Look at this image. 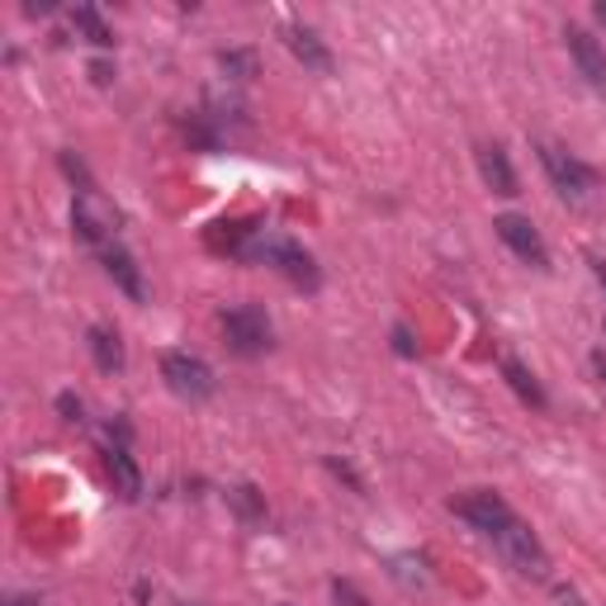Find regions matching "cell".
<instances>
[{
  "label": "cell",
  "instance_id": "44dd1931",
  "mask_svg": "<svg viewBox=\"0 0 606 606\" xmlns=\"http://www.w3.org/2000/svg\"><path fill=\"white\" fill-rule=\"evenodd\" d=\"M593 370H597V380L606 384V351H593Z\"/></svg>",
  "mask_w": 606,
  "mask_h": 606
},
{
  "label": "cell",
  "instance_id": "4fadbf2b",
  "mask_svg": "<svg viewBox=\"0 0 606 606\" xmlns=\"http://www.w3.org/2000/svg\"><path fill=\"white\" fill-rule=\"evenodd\" d=\"M478 171H484V181L493 185V194H516V171L507 162V152L488 142V148H478Z\"/></svg>",
  "mask_w": 606,
  "mask_h": 606
},
{
  "label": "cell",
  "instance_id": "ac0fdd59",
  "mask_svg": "<svg viewBox=\"0 0 606 606\" xmlns=\"http://www.w3.org/2000/svg\"><path fill=\"white\" fill-rule=\"evenodd\" d=\"M332 597H336V602H342V606H370V602H365L361 593H355V587H351V583H332Z\"/></svg>",
  "mask_w": 606,
  "mask_h": 606
},
{
  "label": "cell",
  "instance_id": "6da1fadb",
  "mask_svg": "<svg viewBox=\"0 0 606 606\" xmlns=\"http://www.w3.org/2000/svg\"><path fill=\"white\" fill-rule=\"evenodd\" d=\"M242 256H252V261H265V265H275L280 275H290L294 284H303V290H317V261L303 252V246L294 238H280V233H256L252 242H242L238 246Z\"/></svg>",
  "mask_w": 606,
  "mask_h": 606
},
{
  "label": "cell",
  "instance_id": "ba28073f",
  "mask_svg": "<svg viewBox=\"0 0 606 606\" xmlns=\"http://www.w3.org/2000/svg\"><path fill=\"white\" fill-rule=\"evenodd\" d=\"M455 512L465 516V522H469L474 531H484L488 541H493L507 522H516V512L507 507V497H497V493H469V497H459Z\"/></svg>",
  "mask_w": 606,
  "mask_h": 606
},
{
  "label": "cell",
  "instance_id": "d4e9b609",
  "mask_svg": "<svg viewBox=\"0 0 606 606\" xmlns=\"http://www.w3.org/2000/svg\"><path fill=\"white\" fill-rule=\"evenodd\" d=\"M181 606H190V602H181Z\"/></svg>",
  "mask_w": 606,
  "mask_h": 606
},
{
  "label": "cell",
  "instance_id": "7c38bea8",
  "mask_svg": "<svg viewBox=\"0 0 606 606\" xmlns=\"http://www.w3.org/2000/svg\"><path fill=\"white\" fill-rule=\"evenodd\" d=\"M104 474H110V484L123 503H138L142 497V469L133 465V455L123 451V445H110V451H104Z\"/></svg>",
  "mask_w": 606,
  "mask_h": 606
},
{
  "label": "cell",
  "instance_id": "e0dca14e",
  "mask_svg": "<svg viewBox=\"0 0 606 606\" xmlns=\"http://www.w3.org/2000/svg\"><path fill=\"white\" fill-rule=\"evenodd\" d=\"M223 71L228 77H238V81H252L256 77V52H223Z\"/></svg>",
  "mask_w": 606,
  "mask_h": 606
},
{
  "label": "cell",
  "instance_id": "d6986e66",
  "mask_svg": "<svg viewBox=\"0 0 606 606\" xmlns=\"http://www.w3.org/2000/svg\"><path fill=\"white\" fill-rule=\"evenodd\" d=\"M58 407H62V417H67V422H81V398L62 394V398H58Z\"/></svg>",
  "mask_w": 606,
  "mask_h": 606
},
{
  "label": "cell",
  "instance_id": "7a4b0ae2",
  "mask_svg": "<svg viewBox=\"0 0 606 606\" xmlns=\"http://www.w3.org/2000/svg\"><path fill=\"white\" fill-rule=\"evenodd\" d=\"M493 549H497V555H503V564L516 568L522 578H549V555H545V545H541L536 531L522 522V516L497 531V536H493Z\"/></svg>",
  "mask_w": 606,
  "mask_h": 606
},
{
  "label": "cell",
  "instance_id": "8992f818",
  "mask_svg": "<svg viewBox=\"0 0 606 606\" xmlns=\"http://www.w3.org/2000/svg\"><path fill=\"white\" fill-rule=\"evenodd\" d=\"M541 162H545L549 181H555V190L564 194V200H583V194L593 190V181H597L578 156H568L564 148H555V142H541Z\"/></svg>",
  "mask_w": 606,
  "mask_h": 606
},
{
  "label": "cell",
  "instance_id": "2e32d148",
  "mask_svg": "<svg viewBox=\"0 0 606 606\" xmlns=\"http://www.w3.org/2000/svg\"><path fill=\"white\" fill-rule=\"evenodd\" d=\"M71 20H77V29H81L95 48H114V29L100 20V10H95V6H77V14H71Z\"/></svg>",
  "mask_w": 606,
  "mask_h": 606
},
{
  "label": "cell",
  "instance_id": "cb8c5ba5",
  "mask_svg": "<svg viewBox=\"0 0 606 606\" xmlns=\"http://www.w3.org/2000/svg\"><path fill=\"white\" fill-rule=\"evenodd\" d=\"M593 14H597V20H602V24H606V0H597V10H593Z\"/></svg>",
  "mask_w": 606,
  "mask_h": 606
},
{
  "label": "cell",
  "instance_id": "30bf717a",
  "mask_svg": "<svg viewBox=\"0 0 606 606\" xmlns=\"http://www.w3.org/2000/svg\"><path fill=\"white\" fill-rule=\"evenodd\" d=\"M280 33H284V48H290L303 67H309V71H323V77H327V71H332V48L317 39L309 24H284Z\"/></svg>",
  "mask_w": 606,
  "mask_h": 606
},
{
  "label": "cell",
  "instance_id": "7402d4cb",
  "mask_svg": "<svg viewBox=\"0 0 606 606\" xmlns=\"http://www.w3.org/2000/svg\"><path fill=\"white\" fill-rule=\"evenodd\" d=\"M593 271H597V284L606 290V261H593Z\"/></svg>",
  "mask_w": 606,
  "mask_h": 606
},
{
  "label": "cell",
  "instance_id": "ffe728a7",
  "mask_svg": "<svg viewBox=\"0 0 606 606\" xmlns=\"http://www.w3.org/2000/svg\"><path fill=\"white\" fill-rule=\"evenodd\" d=\"M394 346H398V355H413V351H417L413 336H407V327H394Z\"/></svg>",
  "mask_w": 606,
  "mask_h": 606
},
{
  "label": "cell",
  "instance_id": "8fae6325",
  "mask_svg": "<svg viewBox=\"0 0 606 606\" xmlns=\"http://www.w3.org/2000/svg\"><path fill=\"white\" fill-rule=\"evenodd\" d=\"M100 265H104V275H110V280H114L119 290L129 294L133 303H142V299H148V284H142L138 261H133L129 252H123V246H104V252H100Z\"/></svg>",
  "mask_w": 606,
  "mask_h": 606
},
{
  "label": "cell",
  "instance_id": "603a6c76",
  "mask_svg": "<svg viewBox=\"0 0 606 606\" xmlns=\"http://www.w3.org/2000/svg\"><path fill=\"white\" fill-rule=\"evenodd\" d=\"M10 606H43V602H39V597H14Z\"/></svg>",
  "mask_w": 606,
  "mask_h": 606
},
{
  "label": "cell",
  "instance_id": "52a82bcc",
  "mask_svg": "<svg viewBox=\"0 0 606 606\" xmlns=\"http://www.w3.org/2000/svg\"><path fill=\"white\" fill-rule=\"evenodd\" d=\"M493 228H497V238H503L526 265H536V271H549V252H545L541 233L531 228V219H522V213H497Z\"/></svg>",
  "mask_w": 606,
  "mask_h": 606
},
{
  "label": "cell",
  "instance_id": "9c48e42d",
  "mask_svg": "<svg viewBox=\"0 0 606 606\" xmlns=\"http://www.w3.org/2000/svg\"><path fill=\"white\" fill-rule=\"evenodd\" d=\"M564 43H568V52H574V62H578L583 77L593 81L597 91H606V52L597 48L593 33L578 29V24H568V29H564Z\"/></svg>",
  "mask_w": 606,
  "mask_h": 606
},
{
  "label": "cell",
  "instance_id": "277c9868",
  "mask_svg": "<svg viewBox=\"0 0 606 606\" xmlns=\"http://www.w3.org/2000/svg\"><path fill=\"white\" fill-rule=\"evenodd\" d=\"M162 380L171 384V394H181V398H190V403H200V398H209L213 388V370L200 361V355H190V351H166L162 355Z\"/></svg>",
  "mask_w": 606,
  "mask_h": 606
},
{
  "label": "cell",
  "instance_id": "5bb4252c",
  "mask_svg": "<svg viewBox=\"0 0 606 606\" xmlns=\"http://www.w3.org/2000/svg\"><path fill=\"white\" fill-rule=\"evenodd\" d=\"M503 380L512 384V394L522 398V403H531V407H545V388L536 384V374H531L522 361H516V355H507V361H503Z\"/></svg>",
  "mask_w": 606,
  "mask_h": 606
},
{
  "label": "cell",
  "instance_id": "9a60e30c",
  "mask_svg": "<svg viewBox=\"0 0 606 606\" xmlns=\"http://www.w3.org/2000/svg\"><path fill=\"white\" fill-rule=\"evenodd\" d=\"M91 355H95V365H100L104 374L123 370V342H119V332H114V327H91Z\"/></svg>",
  "mask_w": 606,
  "mask_h": 606
},
{
  "label": "cell",
  "instance_id": "3957f363",
  "mask_svg": "<svg viewBox=\"0 0 606 606\" xmlns=\"http://www.w3.org/2000/svg\"><path fill=\"white\" fill-rule=\"evenodd\" d=\"M71 228H77L81 242H91L104 252V242L119 233V209L104 200L100 190H81L77 200H71Z\"/></svg>",
  "mask_w": 606,
  "mask_h": 606
},
{
  "label": "cell",
  "instance_id": "5b68a950",
  "mask_svg": "<svg viewBox=\"0 0 606 606\" xmlns=\"http://www.w3.org/2000/svg\"><path fill=\"white\" fill-rule=\"evenodd\" d=\"M223 336L238 355H265L271 351V323H265V313L256 309V303H238V309H228L223 313Z\"/></svg>",
  "mask_w": 606,
  "mask_h": 606
}]
</instances>
